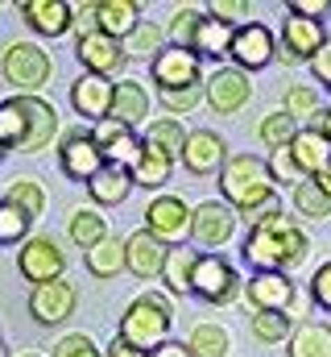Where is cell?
<instances>
[{
    "instance_id": "cell-51",
    "label": "cell",
    "mask_w": 331,
    "mask_h": 357,
    "mask_svg": "<svg viewBox=\"0 0 331 357\" xmlns=\"http://www.w3.org/2000/svg\"><path fill=\"white\" fill-rule=\"evenodd\" d=\"M311 75H315L319 84H328V88H331V38L315 50V54H311Z\"/></svg>"
},
{
    "instance_id": "cell-42",
    "label": "cell",
    "mask_w": 331,
    "mask_h": 357,
    "mask_svg": "<svg viewBox=\"0 0 331 357\" xmlns=\"http://www.w3.org/2000/svg\"><path fill=\"white\" fill-rule=\"evenodd\" d=\"M294 125L298 121H315V112H319V96L307 88V84H294V88L286 91V108H282Z\"/></svg>"
},
{
    "instance_id": "cell-50",
    "label": "cell",
    "mask_w": 331,
    "mask_h": 357,
    "mask_svg": "<svg viewBox=\"0 0 331 357\" xmlns=\"http://www.w3.org/2000/svg\"><path fill=\"white\" fill-rule=\"evenodd\" d=\"M290 17H307V21H319L323 13H331V0H290L286 4Z\"/></svg>"
},
{
    "instance_id": "cell-5",
    "label": "cell",
    "mask_w": 331,
    "mask_h": 357,
    "mask_svg": "<svg viewBox=\"0 0 331 357\" xmlns=\"http://www.w3.org/2000/svg\"><path fill=\"white\" fill-rule=\"evenodd\" d=\"M0 75L17 88V96H38L50 84L54 63H50V54L38 42H8L4 59H0Z\"/></svg>"
},
{
    "instance_id": "cell-53",
    "label": "cell",
    "mask_w": 331,
    "mask_h": 357,
    "mask_svg": "<svg viewBox=\"0 0 331 357\" xmlns=\"http://www.w3.org/2000/svg\"><path fill=\"white\" fill-rule=\"evenodd\" d=\"M104 357H150V354H141V349H133V345H124V341L116 337V341L104 349Z\"/></svg>"
},
{
    "instance_id": "cell-4",
    "label": "cell",
    "mask_w": 331,
    "mask_h": 357,
    "mask_svg": "<svg viewBox=\"0 0 331 357\" xmlns=\"http://www.w3.org/2000/svg\"><path fill=\"white\" fill-rule=\"evenodd\" d=\"M245 291V278L241 270L232 266L224 254H199L195 258V270H191V295H199L203 303L211 307H228L236 303Z\"/></svg>"
},
{
    "instance_id": "cell-38",
    "label": "cell",
    "mask_w": 331,
    "mask_h": 357,
    "mask_svg": "<svg viewBox=\"0 0 331 357\" xmlns=\"http://www.w3.org/2000/svg\"><path fill=\"white\" fill-rule=\"evenodd\" d=\"M290 333H294V320L290 316H282V312H252V337L257 341L282 345V341H290Z\"/></svg>"
},
{
    "instance_id": "cell-60",
    "label": "cell",
    "mask_w": 331,
    "mask_h": 357,
    "mask_svg": "<svg viewBox=\"0 0 331 357\" xmlns=\"http://www.w3.org/2000/svg\"><path fill=\"white\" fill-rule=\"evenodd\" d=\"M328 108H331V100H328Z\"/></svg>"
},
{
    "instance_id": "cell-23",
    "label": "cell",
    "mask_w": 331,
    "mask_h": 357,
    "mask_svg": "<svg viewBox=\"0 0 331 357\" xmlns=\"http://www.w3.org/2000/svg\"><path fill=\"white\" fill-rule=\"evenodd\" d=\"M141 25V4L133 0H95V29L112 42H124Z\"/></svg>"
},
{
    "instance_id": "cell-2",
    "label": "cell",
    "mask_w": 331,
    "mask_h": 357,
    "mask_svg": "<svg viewBox=\"0 0 331 357\" xmlns=\"http://www.w3.org/2000/svg\"><path fill=\"white\" fill-rule=\"evenodd\" d=\"M170 328H174V307H170V299L158 295V291H150V295H137V299L124 307L116 337H120L124 345L141 349V354H154L158 345L170 341Z\"/></svg>"
},
{
    "instance_id": "cell-45",
    "label": "cell",
    "mask_w": 331,
    "mask_h": 357,
    "mask_svg": "<svg viewBox=\"0 0 331 357\" xmlns=\"http://www.w3.org/2000/svg\"><path fill=\"white\" fill-rule=\"evenodd\" d=\"M54 357H104L99 345L87 337V333H67L58 345H54Z\"/></svg>"
},
{
    "instance_id": "cell-32",
    "label": "cell",
    "mask_w": 331,
    "mask_h": 357,
    "mask_svg": "<svg viewBox=\"0 0 331 357\" xmlns=\"http://www.w3.org/2000/svg\"><path fill=\"white\" fill-rule=\"evenodd\" d=\"M129 175H133V187L158 191V187H166V183H170V175H174V162H170L166 154H158V150L141 146V158H137V167H133Z\"/></svg>"
},
{
    "instance_id": "cell-58",
    "label": "cell",
    "mask_w": 331,
    "mask_h": 357,
    "mask_svg": "<svg viewBox=\"0 0 331 357\" xmlns=\"http://www.w3.org/2000/svg\"><path fill=\"white\" fill-rule=\"evenodd\" d=\"M25 357H42V354H25Z\"/></svg>"
},
{
    "instance_id": "cell-27",
    "label": "cell",
    "mask_w": 331,
    "mask_h": 357,
    "mask_svg": "<svg viewBox=\"0 0 331 357\" xmlns=\"http://www.w3.org/2000/svg\"><path fill=\"white\" fill-rule=\"evenodd\" d=\"M286 345H290L286 357H331V324L302 320V324H294Z\"/></svg>"
},
{
    "instance_id": "cell-59",
    "label": "cell",
    "mask_w": 331,
    "mask_h": 357,
    "mask_svg": "<svg viewBox=\"0 0 331 357\" xmlns=\"http://www.w3.org/2000/svg\"><path fill=\"white\" fill-rule=\"evenodd\" d=\"M0 158H4V146H0Z\"/></svg>"
},
{
    "instance_id": "cell-7",
    "label": "cell",
    "mask_w": 331,
    "mask_h": 357,
    "mask_svg": "<svg viewBox=\"0 0 331 357\" xmlns=\"http://www.w3.org/2000/svg\"><path fill=\"white\" fill-rule=\"evenodd\" d=\"M150 75L162 91H186L203 84V59L195 50H178V46H162L150 59Z\"/></svg>"
},
{
    "instance_id": "cell-34",
    "label": "cell",
    "mask_w": 331,
    "mask_h": 357,
    "mask_svg": "<svg viewBox=\"0 0 331 357\" xmlns=\"http://www.w3.org/2000/svg\"><path fill=\"white\" fill-rule=\"evenodd\" d=\"M83 262L95 278H116V274H124V245L116 237H104L99 245H91L83 254Z\"/></svg>"
},
{
    "instance_id": "cell-35",
    "label": "cell",
    "mask_w": 331,
    "mask_h": 357,
    "mask_svg": "<svg viewBox=\"0 0 331 357\" xmlns=\"http://www.w3.org/2000/svg\"><path fill=\"white\" fill-rule=\"evenodd\" d=\"M67 233H71V241H75L83 254H87L91 245H99V241L108 237V220H104L95 208H79V212H71V225H67Z\"/></svg>"
},
{
    "instance_id": "cell-26",
    "label": "cell",
    "mask_w": 331,
    "mask_h": 357,
    "mask_svg": "<svg viewBox=\"0 0 331 357\" xmlns=\"http://www.w3.org/2000/svg\"><path fill=\"white\" fill-rule=\"evenodd\" d=\"M195 258H199V250H191V245H170V250H166V262H162V274H158V278L166 282L170 295H191Z\"/></svg>"
},
{
    "instance_id": "cell-1",
    "label": "cell",
    "mask_w": 331,
    "mask_h": 357,
    "mask_svg": "<svg viewBox=\"0 0 331 357\" xmlns=\"http://www.w3.org/2000/svg\"><path fill=\"white\" fill-rule=\"evenodd\" d=\"M311 254V237L302 233V225L294 216H273V220H261L252 225L245 237V258L252 270H273V274H286L290 266H302Z\"/></svg>"
},
{
    "instance_id": "cell-9",
    "label": "cell",
    "mask_w": 331,
    "mask_h": 357,
    "mask_svg": "<svg viewBox=\"0 0 331 357\" xmlns=\"http://www.w3.org/2000/svg\"><path fill=\"white\" fill-rule=\"evenodd\" d=\"M17 270H21V278L42 287V282L67 278V254L54 237H25L21 254H17Z\"/></svg>"
},
{
    "instance_id": "cell-57",
    "label": "cell",
    "mask_w": 331,
    "mask_h": 357,
    "mask_svg": "<svg viewBox=\"0 0 331 357\" xmlns=\"http://www.w3.org/2000/svg\"><path fill=\"white\" fill-rule=\"evenodd\" d=\"M0 357H8V349H4V341H0Z\"/></svg>"
},
{
    "instance_id": "cell-15",
    "label": "cell",
    "mask_w": 331,
    "mask_h": 357,
    "mask_svg": "<svg viewBox=\"0 0 331 357\" xmlns=\"http://www.w3.org/2000/svg\"><path fill=\"white\" fill-rule=\"evenodd\" d=\"M58 167H63V175L75 178V183H91L99 175L104 158H99V146L91 142V129H71L58 142Z\"/></svg>"
},
{
    "instance_id": "cell-48",
    "label": "cell",
    "mask_w": 331,
    "mask_h": 357,
    "mask_svg": "<svg viewBox=\"0 0 331 357\" xmlns=\"http://www.w3.org/2000/svg\"><path fill=\"white\" fill-rule=\"evenodd\" d=\"M311 299H315L323 312H331V262H323V266L315 270V278H311Z\"/></svg>"
},
{
    "instance_id": "cell-31",
    "label": "cell",
    "mask_w": 331,
    "mask_h": 357,
    "mask_svg": "<svg viewBox=\"0 0 331 357\" xmlns=\"http://www.w3.org/2000/svg\"><path fill=\"white\" fill-rule=\"evenodd\" d=\"M232 33H236V25H224V21H216V17H207L203 13V21H199V33H195V54L203 59H224L228 54V46H232Z\"/></svg>"
},
{
    "instance_id": "cell-47",
    "label": "cell",
    "mask_w": 331,
    "mask_h": 357,
    "mask_svg": "<svg viewBox=\"0 0 331 357\" xmlns=\"http://www.w3.org/2000/svg\"><path fill=\"white\" fill-rule=\"evenodd\" d=\"M245 13H248L245 0H211V4H207V17H216V21H224V25H236Z\"/></svg>"
},
{
    "instance_id": "cell-17",
    "label": "cell",
    "mask_w": 331,
    "mask_h": 357,
    "mask_svg": "<svg viewBox=\"0 0 331 357\" xmlns=\"http://www.w3.org/2000/svg\"><path fill=\"white\" fill-rule=\"evenodd\" d=\"M203 96H207L211 112H220V116H236L248 100H252V84H248L245 71H236V67H220V71L207 79V91H203Z\"/></svg>"
},
{
    "instance_id": "cell-11",
    "label": "cell",
    "mask_w": 331,
    "mask_h": 357,
    "mask_svg": "<svg viewBox=\"0 0 331 357\" xmlns=\"http://www.w3.org/2000/svg\"><path fill=\"white\" fill-rule=\"evenodd\" d=\"M273 50H277V38H273V29H269V25H261V21L236 25L232 46H228L232 67H236V71H245V75H248V71L269 67V63H273Z\"/></svg>"
},
{
    "instance_id": "cell-36",
    "label": "cell",
    "mask_w": 331,
    "mask_h": 357,
    "mask_svg": "<svg viewBox=\"0 0 331 357\" xmlns=\"http://www.w3.org/2000/svg\"><path fill=\"white\" fill-rule=\"evenodd\" d=\"M120 46H124V59H154V54L166 46V29L154 25V21H141Z\"/></svg>"
},
{
    "instance_id": "cell-33",
    "label": "cell",
    "mask_w": 331,
    "mask_h": 357,
    "mask_svg": "<svg viewBox=\"0 0 331 357\" xmlns=\"http://www.w3.org/2000/svg\"><path fill=\"white\" fill-rule=\"evenodd\" d=\"M182 345H186L191 357H228L232 337H228V328H220V324H195Z\"/></svg>"
},
{
    "instance_id": "cell-39",
    "label": "cell",
    "mask_w": 331,
    "mask_h": 357,
    "mask_svg": "<svg viewBox=\"0 0 331 357\" xmlns=\"http://www.w3.org/2000/svg\"><path fill=\"white\" fill-rule=\"evenodd\" d=\"M25 142V112L17 104V96L0 100V146L4 150H17Z\"/></svg>"
},
{
    "instance_id": "cell-46",
    "label": "cell",
    "mask_w": 331,
    "mask_h": 357,
    "mask_svg": "<svg viewBox=\"0 0 331 357\" xmlns=\"http://www.w3.org/2000/svg\"><path fill=\"white\" fill-rule=\"evenodd\" d=\"M162 108L178 121L182 112H191V108H199V88H186V91H162Z\"/></svg>"
},
{
    "instance_id": "cell-44",
    "label": "cell",
    "mask_w": 331,
    "mask_h": 357,
    "mask_svg": "<svg viewBox=\"0 0 331 357\" xmlns=\"http://www.w3.org/2000/svg\"><path fill=\"white\" fill-rule=\"evenodd\" d=\"M265 171H269V183H273V187H277V183H286V187H298V183H302V175L294 171V162H290L286 150H273L269 162H265Z\"/></svg>"
},
{
    "instance_id": "cell-6",
    "label": "cell",
    "mask_w": 331,
    "mask_h": 357,
    "mask_svg": "<svg viewBox=\"0 0 331 357\" xmlns=\"http://www.w3.org/2000/svg\"><path fill=\"white\" fill-rule=\"evenodd\" d=\"M245 299L252 303V312H282V316H307V299L298 295L290 274H273V270H252V278L245 282Z\"/></svg>"
},
{
    "instance_id": "cell-52",
    "label": "cell",
    "mask_w": 331,
    "mask_h": 357,
    "mask_svg": "<svg viewBox=\"0 0 331 357\" xmlns=\"http://www.w3.org/2000/svg\"><path fill=\"white\" fill-rule=\"evenodd\" d=\"M75 25H79V38L95 29V0H91V4H79V8H75ZM75 25H71V29H75Z\"/></svg>"
},
{
    "instance_id": "cell-22",
    "label": "cell",
    "mask_w": 331,
    "mask_h": 357,
    "mask_svg": "<svg viewBox=\"0 0 331 357\" xmlns=\"http://www.w3.org/2000/svg\"><path fill=\"white\" fill-rule=\"evenodd\" d=\"M71 108L79 112L83 121L99 125L108 116V108H112V79H104V75H79L71 84Z\"/></svg>"
},
{
    "instance_id": "cell-12",
    "label": "cell",
    "mask_w": 331,
    "mask_h": 357,
    "mask_svg": "<svg viewBox=\"0 0 331 357\" xmlns=\"http://www.w3.org/2000/svg\"><path fill=\"white\" fill-rule=\"evenodd\" d=\"M91 142L99 146L104 167L133 171L137 158H141V133H137V129H124V125H116V121H108V116L91 129Z\"/></svg>"
},
{
    "instance_id": "cell-14",
    "label": "cell",
    "mask_w": 331,
    "mask_h": 357,
    "mask_svg": "<svg viewBox=\"0 0 331 357\" xmlns=\"http://www.w3.org/2000/svg\"><path fill=\"white\" fill-rule=\"evenodd\" d=\"M328 42V29L323 21H307V17H286L282 21V46L273 50V59L282 63H311V54Z\"/></svg>"
},
{
    "instance_id": "cell-19",
    "label": "cell",
    "mask_w": 331,
    "mask_h": 357,
    "mask_svg": "<svg viewBox=\"0 0 331 357\" xmlns=\"http://www.w3.org/2000/svg\"><path fill=\"white\" fill-rule=\"evenodd\" d=\"M286 154H290L294 171H298L302 178H319L331 167V142L319 133V129H298V133L290 137Z\"/></svg>"
},
{
    "instance_id": "cell-29",
    "label": "cell",
    "mask_w": 331,
    "mask_h": 357,
    "mask_svg": "<svg viewBox=\"0 0 331 357\" xmlns=\"http://www.w3.org/2000/svg\"><path fill=\"white\" fill-rule=\"evenodd\" d=\"M87 191H91V199H95L99 208H116V204L129 199V191H133V175L120 171V167H99V175L87 183Z\"/></svg>"
},
{
    "instance_id": "cell-54",
    "label": "cell",
    "mask_w": 331,
    "mask_h": 357,
    "mask_svg": "<svg viewBox=\"0 0 331 357\" xmlns=\"http://www.w3.org/2000/svg\"><path fill=\"white\" fill-rule=\"evenodd\" d=\"M150 357H191V354H186V345H182V341H166V345H158Z\"/></svg>"
},
{
    "instance_id": "cell-41",
    "label": "cell",
    "mask_w": 331,
    "mask_h": 357,
    "mask_svg": "<svg viewBox=\"0 0 331 357\" xmlns=\"http://www.w3.org/2000/svg\"><path fill=\"white\" fill-rule=\"evenodd\" d=\"M199 21H203V13L199 8H178L174 13V21H170V46H178V50H191L195 46V33H199Z\"/></svg>"
},
{
    "instance_id": "cell-49",
    "label": "cell",
    "mask_w": 331,
    "mask_h": 357,
    "mask_svg": "<svg viewBox=\"0 0 331 357\" xmlns=\"http://www.w3.org/2000/svg\"><path fill=\"white\" fill-rule=\"evenodd\" d=\"M273 216H282V199H277V195H269V199H261L257 208H248V212H241L236 220H245L248 229H252V225H261V220H273Z\"/></svg>"
},
{
    "instance_id": "cell-43",
    "label": "cell",
    "mask_w": 331,
    "mask_h": 357,
    "mask_svg": "<svg viewBox=\"0 0 331 357\" xmlns=\"http://www.w3.org/2000/svg\"><path fill=\"white\" fill-rule=\"evenodd\" d=\"M29 216H21L17 208H8V204H0V245H21L25 237H29Z\"/></svg>"
},
{
    "instance_id": "cell-20",
    "label": "cell",
    "mask_w": 331,
    "mask_h": 357,
    "mask_svg": "<svg viewBox=\"0 0 331 357\" xmlns=\"http://www.w3.org/2000/svg\"><path fill=\"white\" fill-rule=\"evenodd\" d=\"M21 21L38 38H63L75 25V4H67V0H25L21 4Z\"/></svg>"
},
{
    "instance_id": "cell-3",
    "label": "cell",
    "mask_w": 331,
    "mask_h": 357,
    "mask_svg": "<svg viewBox=\"0 0 331 357\" xmlns=\"http://www.w3.org/2000/svg\"><path fill=\"white\" fill-rule=\"evenodd\" d=\"M216 175H220L224 204H228L236 216L248 212V208H257L261 199L277 195V187L269 183L265 162H261V158H252V154H228V158H224V167H220Z\"/></svg>"
},
{
    "instance_id": "cell-37",
    "label": "cell",
    "mask_w": 331,
    "mask_h": 357,
    "mask_svg": "<svg viewBox=\"0 0 331 357\" xmlns=\"http://www.w3.org/2000/svg\"><path fill=\"white\" fill-rule=\"evenodd\" d=\"M294 212L307 216V220H328L331 216V199L319 191L315 178H302V183L294 187Z\"/></svg>"
},
{
    "instance_id": "cell-8",
    "label": "cell",
    "mask_w": 331,
    "mask_h": 357,
    "mask_svg": "<svg viewBox=\"0 0 331 357\" xmlns=\"http://www.w3.org/2000/svg\"><path fill=\"white\" fill-rule=\"evenodd\" d=\"M186 229H191V204H186L182 195L166 191V195H158V199L145 208V233H150L154 241H162L166 250H170V245H182Z\"/></svg>"
},
{
    "instance_id": "cell-16",
    "label": "cell",
    "mask_w": 331,
    "mask_h": 357,
    "mask_svg": "<svg viewBox=\"0 0 331 357\" xmlns=\"http://www.w3.org/2000/svg\"><path fill=\"white\" fill-rule=\"evenodd\" d=\"M17 104L25 112V142L17 146V154H42L58 133V112L42 96H17Z\"/></svg>"
},
{
    "instance_id": "cell-25",
    "label": "cell",
    "mask_w": 331,
    "mask_h": 357,
    "mask_svg": "<svg viewBox=\"0 0 331 357\" xmlns=\"http://www.w3.org/2000/svg\"><path fill=\"white\" fill-rule=\"evenodd\" d=\"M150 116V96L137 79H124V84H112V108H108V121L124 125V129H137L141 121Z\"/></svg>"
},
{
    "instance_id": "cell-13",
    "label": "cell",
    "mask_w": 331,
    "mask_h": 357,
    "mask_svg": "<svg viewBox=\"0 0 331 357\" xmlns=\"http://www.w3.org/2000/svg\"><path fill=\"white\" fill-rule=\"evenodd\" d=\"M75 303H79L75 282H71V278H54V282L33 287V295H29V316H33L38 324H46V328H54V324H63V320L75 316Z\"/></svg>"
},
{
    "instance_id": "cell-55",
    "label": "cell",
    "mask_w": 331,
    "mask_h": 357,
    "mask_svg": "<svg viewBox=\"0 0 331 357\" xmlns=\"http://www.w3.org/2000/svg\"><path fill=\"white\" fill-rule=\"evenodd\" d=\"M311 129H319V133L331 142V108H319V112H315V125H311Z\"/></svg>"
},
{
    "instance_id": "cell-30",
    "label": "cell",
    "mask_w": 331,
    "mask_h": 357,
    "mask_svg": "<svg viewBox=\"0 0 331 357\" xmlns=\"http://www.w3.org/2000/svg\"><path fill=\"white\" fill-rule=\"evenodd\" d=\"M0 204H8V208H17L21 216H42L46 212V187L38 183V178H29V175H17L8 187H4V199Z\"/></svg>"
},
{
    "instance_id": "cell-40",
    "label": "cell",
    "mask_w": 331,
    "mask_h": 357,
    "mask_svg": "<svg viewBox=\"0 0 331 357\" xmlns=\"http://www.w3.org/2000/svg\"><path fill=\"white\" fill-rule=\"evenodd\" d=\"M294 133H298V125H294L286 112H269V116H261V125H257V137H261L269 150H286Z\"/></svg>"
},
{
    "instance_id": "cell-10",
    "label": "cell",
    "mask_w": 331,
    "mask_h": 357,
    "mask_svg": "<svg viewBox=\"0 0 331 357\" xmlns=\"http://www.w3.org/2000/svg\"><path fill=\"white\" fill-rule=\"evenodd\" d=\"M236 212L224 204V199H203V204H195L191 208V237L203 245V250H220V245H228L232 241V233H236Z\"/></svg>"
},
{
    "instance_id": "cell-28",
    "label": "cell",
    "mask_w": 331,
    "mask_h": 357,
    "mask_svg": "<svg viewBox=\"0 0 331 357\" xmlns=\"http://www.w3.org/2000/svg\"><path fill=\"white\" fill-rule=\"evenodd\" d=\"M141 146L158 150V154H166V158L174 162V158L182 154V146H186V129H182V121H174V116H158V121L145 125Z\"/></svg>"
},
{
    "instance_id": "cell-18",
    "label": "cell",
    "mask_w": 331,
    "mask_h": 357,
    "mask_svg": "<svg viewBox=\"0 0 331 357\" xmlns=\"http://www.w3.org/2000/svg\"><path fill=\"white\" fill-rule=\"evenodd\" d=\"M182 167L191 171V175H216L220 167H224V158H228V142L216 133V129H195V133H186V146H182Z\"/></svg>"
},
{
    "instance_id": "cell-21",
    "label": "cell",
    "mask_w": 331,
    "mask_h": 357,
    "mask_svg": "<svg viewBox=\"0 0 331 357\" xmlns=\"http://www.w3.org/2000/svg\"><path fill=\"white\" fill-rule=\"evenodd\" d=\"M75 54H79V63H83V75H104L108 79L112 71L124 67V46L112 42V38H104L99 29L83 33L79 42H75Z\"/></svg>"
},
{
    "instance_id": "cell-56",
    "label": "cell",
    "mask_w": 331,
    "mask_h": 357,
    "mask_svg": "<svg viewBox=\"0 0 331 357\" xmlns=\"http://www.w3.org/2000/svg\"><path fill=\"white\" fill-rule=\"evenodd\" d=\"M315 183H319V191H323V195L331 199V167H328V171H323L319 178H315Z\"/></svg>"
},
{
    "instance_id": "cell-24",
    "label": "cell",
    "mask_w": 331,
    "mask_h": 357,
    "mask_svg": "<svg viewBox=\"0 0 331 357\" xmlns=\"http://www.w3.org/2000/svg\"><path fill=\"white\" fill-rule=\"evenodd\" d=\"M120 245H124V270H133L137 278H158V274H162L166 245L154 241L145 229H141V233H129Z\"/></svg>"
}]
</instances>
